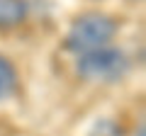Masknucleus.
I'll return each mask as SVG.
<instances>
[{
    "label": "nucleus",
    "instance_id": "nucleus-1",
    "mask_svg": "<svg viewBox=\"0 0 146 136\" xmlns=\"http://www.w3.org/2000/svg\"><path fill=\"white\" fill-rule=\"evenodd\" d=\"M117 29L119 27L110 15H105V12H85V15L76 17L71 22V27L66 32V39H63V46L71 53L80 56V53L110 46Z\"/></svg>",
    "mask_w": 146,
    "mask_h": 136
},
{
    "label": "nucleus",
    "instance_id": "nucleus-2",
    "mask_svg": "<svg viewBox=\"0 0 146 136\" xmlns=\"http://www.w3.org/2000/svg\"><path fill=\"white\" fill-rule=\"evenodd\" d=\"M129 71V58L115 46H102L80 53L76 61V73L88 83H117Z\"/></svg>",
    "mask_w": 146,
    "mask_h": 136
},
{
    "label": "nucleus",
    "instance_id": "nucleus-3",
    "mask_svg": "<svg viewBox=\"0 0 146 136\" xmlns=\"http://www.w3.org/2000/svg\"><path fill=\"white\" fill-rule=\"evenodd\" d=\"M29 15L27 0H0V29H12Z\"/></svg>",
    "mask_w": 146,
    "mask_h": 136
},
{
    "label": "nucleus",
    "instance_id": "nucleus-4",
    "mask_svg": "<svg viewBox=\"0 0 146 136\" xmlns=\"http://www.w3.org/2000/svg\"><path fill=\"white\" fill-rule=\"evenodd\" d=\"M17 90V68L12 66L10 58L0 56V102L10 100Z\"/></svg>",
    "mask_w": 146,
    "mask_h": 136
},
{
    "label": "nucleus",
    "instance_id": "nucleus-5",
    "mask_svg": "<svg viewBox=\"0 0 146 136\" xmlns=\"http://www.w3.org/2000/svg\"><path fill=\"white\" fill-rule=\"evenodd\" d=\"M90 136H122V126L115 124L112 119H100L98 124L93 126Z\"/></svg>",
    "mask_w": 146,
    "mask_h": 136
},
{
    "label": "nucleus",
    "instance_id": "nucleus-6",
    "mask_svg": "<svg viewBox=\"0 0 146 136\" xmlns=\"http://www.w3.org/2000/svg\"><path fill=\"white\" fill-rule=\"evenodd\" d=\"M144 134H146V129H144V124H139V129L134 131V136H144Z\"/></svg>",
    "mask_w": 146,
    "mask_h": 136
}]
</instances>
